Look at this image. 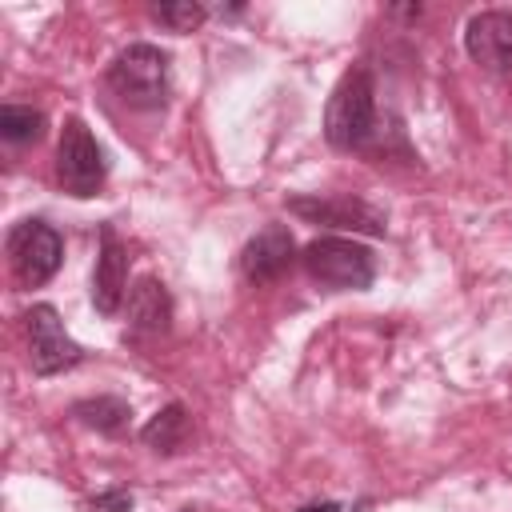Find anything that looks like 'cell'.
<instances>
[{
    "mask_svg": "<svg viewBox=\"0 0 512 512\" xmlns=\"http://www.w3.org/2000/svg\"><path fill=\"white\" fill-rule=\"evenodd\" d=\"M8 260H12L16 280L28 284V288H36V284H44V280L56 276V268L64 260V240L44 220H20L8 232Z\"/></svg>",
    "mask_w": 512,
    "mask_h": 512,
    "instance_id": "obj_5",
    "label": "cell"
},
{
    "mask_svg": "<svg viewBox=\"0 0 512 512\" xmlns=\"http://www.w3.org/2000/svg\"><path fill=\"white\" fill-rule=\"evenodd\" d=\"M108 176V160L100 152V144L92 140V132L84 128V120H64L60 128V144H56V180L68 196H96L100 184Z\"/></svg>",
    "mask_w": 512,
    "mask_h": 512,
    "instance_id": "obj_4",
    "label": "cell"
},
{
    "mask_svg": "<svg viewBox=\"0 0 512 512\" xmlns=\"http://www.w3.org/2000/svg\"><path fill=\"white\" fill-rule=\"evenodd\" d=\"M24 328H28V364L36 376H56L84 360V348L64 332V320L52 304H32L24 312Z\"/></svg>",
    "mask_w": 512,
    "mask_h": 512,
    "instance_id": "obj_6",
    "label": "cell"
},
{
    "mask_svg": "<svg viewBox=\"0 0 512 512\" xmlns=\"http://www.w3.org/2000/svg\"><path fill=\"white\" fill-rule=\"evenodd\" d=\"M288 212L308 220V224H324V228H352V232H368V236H384V212H376L372 204L356 200V196H292Z\"/></svg>",
    "mask_w": 512,
    "mask_h": 512,
    "instance_id": "obj_7",
    "label": "cell"
},
{
    "mask_svg": "<svg viewBox=\"0 0 512 512\" xmlns=\"http://www.w3.org/2000/svg\"><path fill=\"white\" fill-rule=\"evenodd\" d=\"M464 48L480 68L508 72L512 68V12H500V8L476 12L464 28Z\"/></svg>",
    "mask_w": 512,
    "mask_h": 512,
    "instance_id": "obj_8",
    "label": "cell"
},
{
    "mask_svg": "<svg viewBox=\"0 0 512 512\" xmlns=\"http://www.w3.org/2000/svg\"><path fill=\"white\" fill-rule=\"evenodd\" d=\"M292 260H296V240H292V232L284 224H268L240 252V268H244V276L252 284H268V280L284 276L292 268Z\"/></svg>",
    "mask_w": 512,
    "mask_h": 512,
    "instance_id": "obj_9",
    "label": "cell"
},
{
    "mask_svg": "<svg viewBox=\"0 0 512 512\" xmlns=\"http://www.w3.org/2000/svg\"><path fill=\"white\" fill-rule=\"evenodd\" d=\"M88 508H92V512H132V492H124V488L96 492V496L88 500Z\"/></svg>",
    "mask_w": 512,
    "mask_h": 512,
    "instance_id": "obj_16",
    "label": "cell"
},
{
    "mask_svg": "<svg viewBox=\"0 0 512 512\" xmlns=\"http://www.w3.org/2000/svg\"><path fill=\"white\" fill-rule=\"evenodd\" d=\"M0 136L8 144H28L44 136V112L28 104H4L0 108Z\"/></svg>",
    "mask_w": 512,
    "mask_h": 512,
    "instance_id": "obj_14",
    "label": "cell"
},
{
    "mask_svg": "<svg viewBox=\"0 0 512 512\" xmlns=\"http://www.w3.org/2000/svg\"><path fill=\"white\" fill-rule=\"evenodd\" d=\"M128 296V252L112 228H100V256L92 268V304L104 316H116Z\"/></svg>",
    "mask_w": 512,
    "mask_h": 512,
    "instance_id": "obj_10",
    "label": "cell"
},
{
    "mask_svg": "<svg viewBox=\"0 0 512 512\" xmlns=\"http://www.w3.org/2000/svg\"><path fill=\"white\" fill-rule=\"evenodd\" d=\"M372 124H376V84H372V72L360 64V68H348L332 88L324 108V136L332 148L352 152L372 136Z\"/></svg>",
    "mask_w": 512,
    "mask_h": 512,
    "instance_id": "obj_1",
    "label": "cell"
},
{
    "mask_svg": "<svg viewBox=\"0 0 512 512\" xmlns=\"http://www.w3.org/2000/svg\"><path fill=\"white\" fill-rule=\"evenodd\" d=\"M72 416H76L80 424L96 428V432L116 436V432H124V428H128L132 408H128V400H120V396H92V400L72 404Z\"/></svg>",
    "mask_w": 512,
    "mask_h": 512,
    "instance_id": "obj_12",
    "label": "cell"
},
{
    "mask_svg": "<svg viewBox=\"0 0 512 512\" xmlns=\"http://www.w3.org/2000/svg\"><path fill=\"white\" fill-rule=\"evenodd\" d=\"M300 512H340L332 500H324V504H308V508H300Z\"/></svg>",
    "mask_w": 512,
    "mask_h": 512,
    "instance_id": "obj_17",
    "label": "cell"
},
{
    "mask_svg": "<svg viewBox=\"0 0 512 512\" xmlns=\"http://www.w3.org/2000/svg\"><path fill=\"white\" fill-rule=\"evenodd\" d=\"M152 16H156L160 24H168L172 32H196V28L204 24L208 8H204V4H192V0H172V4H156Z\"/></svg>",
    "mask_w": 512,
    "mask_h": 512,
    "instance_id": "obj_15",
    "label": "cell"
},
{
    "mask_svg": "<svg viewBox=\"0 0 512 512\" xmlns=\"http://www.w3.org/2000/svg\"><path fill=\"white\" fill-rule=\"evenodd\" d=\"M304 268L312 280H320L324 288H336V292H360L372 284L376 276V264H372V252L356 240H344V236H320L304 248Z\"/></svg>",
    "mask_w": 512,
    "mask_h": 512,
    "instance_id": "obj_3",
    "label": "cell"
},
{
    "mask_svg": "<svg viewBox=\"0 0 512 512\" xmlns=\"http://www.w3.org/2000/svg\"><path fill=\"white\" fill-rule=\"evenodd\" d=\"M128 320L132 328L140 332H164L168 320H172V300H168V288L156 280V276H140L132 288H128Z\"/></svg>",
    "mask_w": 512,
    "mask_h": 512,
    "instance_id": "obj_11",
    "label": "cell"
},
{
    "mask_svg": "<svg viewBox=\"0 0 512 512\" xmlns=\"http://www.w3.org/2000/svg\"><path fill=\"white\" fill-rule=\"evenodd\" d=\"M188 436V412L184 404H168L160 408L144 428H140V440L152 448V452H176Z\"/></svg>",
    "mask_w": 512,
    "mask_h": 512,
    "instance_id": "obj_13",
    "label": "cell"
},
{
    "mask_svg": "<svg viewBox=\"0 0 512 512\" xmlns=\"http://www.w3.org/2000/svg\"><path fill=\"white\" fill-rule=\"evenodd\" d=\"M108 84L132 108H160L168 100V56L156 44H128L112 60Z\"/></svg>",
    "mask_w": 512,
    "mask_h": 512,
    "instance_id": "obj_2",
    "label": "cell"
}]
</instances>
